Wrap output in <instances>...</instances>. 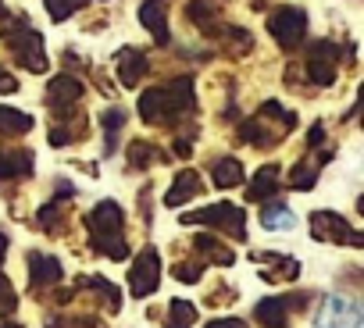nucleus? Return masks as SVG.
Instances as JSON below:
<instances>
[{
    "instance_id": "obj_1",
    "label": "nucleus",
    "mask_w": 364,
    "mask_h": 328,
    "mask_svg": "<svg viewBox=\"0 0 364 328\" xmlns=\"http://www.w3.org/2000/svg\"><path fill=\"white\" fill-rule=\"evenodd\" d=\"M193 107V75H178V79H168L164 86H154L139 97V114L154 125H164V121H175Z\"/></svg>"
},
{
    "instance_id": "obj_2",
    "label": "nucleus",
    "mask_w": 364,
    "mask_h": 328,
    "mask_svg": "<svg viewBox=\"0 0 364 328\" xmlns=\"http://www.w3.org/2000/svg\"><path fill=\"white\" fill-rule=\"evenodd\" d=\"M4 43L11 47V54L22 61V68L29 72H47V58H43V36L26 22V15L15 26H4Z\"/></svg>"
},
{
    "instance_id": "obj_3",
    "label": "nucleus",
    "mask_w": 364,
    "mask_h": 328,
    "mask_svg": "<svg viewBox=\"0 0 364 328\" xmlns=\"http://www.w3.org/2000/svg\"><path fill=\"white\" fill-rule=\"evenodd\" d=\"M268 33L275 36V43L282 50H296L304 43V36H307V11H300L293 4L275 8L272 18H268Z\"/></svg>"
},
{
    "instance_id": "obj_4",
    "label": "nucleus",
    "mask_w": 364,
    "mask_h": 328,
    "mask_svg": "<svg viewBox=\"0 0 364 328\" xmlns=\"http://www.w3.org/2000/svg\"><path fill=\"white\" fill-rule=\"evenodd\" d=\"M314 328H360V307L343 296H332V300H325Z\"/></svg>"
},
{
    "instance_id": "obj_5",
    "label": "nucleus",
    "mask_w": 364,
    "mask_h": 328,
    "mask_svg": "<svg viewBox=\"0 0 364 328\" xmlns=\"http://www.w3.org/2000/svg\"><path fill=\"white\" fill-rule=\"evenodd\" d=\"M79 97H82V82L75 75H54L50 86H47V107H54L58 114L75 111L79 107Z\"/></svg>"
},
{
    "instance_id": "obj_6",
    "label": "nucleus",
    "mask_w": 364,
    "mask_h": 328,
    "mask_svg": "<svg viewBox=\"0 0 364 328\" xmlns=\"http://www.w3.org/2000/svg\"><path fill=\"white\" fill-rule=\"evenodd\" d=\"M336 47L332 43H318V47H311V54H307V75L318 82V86H328L332 79H336Z\"/></svg>"
},
{
    "instance_id": "obj_7",
    "label": "nucleus",
    "mask_w": 364,
    "mask_h": 328,
    "mask_svg": "<svg viewBox=\"0 0 364 328\" xmlns=\"http://www.w3.org/2000/svg\"><path fill=\"white\" fill-rule=\"evenodd\" d=\"M114 65H118L122 86H136V82H139V79H143V75L150 72V65H146V54H139V50H132V47L118 50Z\"/></svg>"
},
{
    "instance_id": "obj_8",
    "label": "nucleus",
    "mask_w": 364,
    "mask_h": 328,
    "mask_svg": "<svg viewBox=\"0 0 364 328\" xmlns=\"http://www.w3.org/2000/svg\"><path fill=\"white\" fill-rule=\"evenodd\" d=\"M139 22L150 29L154 43H168V18H164V0H143V8H139Z\"/></svg>"
},
{
    "instance_id": "obj_9",
    "label": "nucleus",
    "mask_w": 364,
    "mask_h": 328,
    "mask_svg": "<svg viewBox=\"0 0 364 328\" xmlns=\"http://www.w3.org/2000/svg\"><path fill=\"white\" fill-rule=\"evenodd\" d=\"M157 257L154 253H143L139 261H136V268H132V293L136 296H143V293H150L154 285H157Z\"/></svg>"
},
{
    "instance_id": "obj_10",
    "label": "nucleus",
    "mask_w": 364,
    "mask_h": 328,
    "mask_svg": "<svg viewBox=\"0 0 364 328\" xmlns=\"http://www.w3.org/2000/svg\"><path fill=\"white\" fill-rule=\"evenodd\" d=\"M200 193V175L197 172H182L178 179H175V186H171V193L164 197V204H182V200H190V197H197Z\"/></svg>"
},
{
    "instance_id": "obj_11",
    "label": "nucleus",
    "mask_w": 364,
    "mask_h": 328,
    "mask_svg": "<svg viewBox=\"0 0 364 328\" xmlns=\"http://www.w3.org/2000/svg\"><path fill=\"white\" fill-rule=\"evenodd\" d=\"M33 153L29 150H11V153H0V179H8V175H26L33 168Z\"/></svg>"
},
{
    "instance_id": "obj_12",
    "label": "nucleus",
    "mask_w": 364,
    "mask_h": 328,
    "mask_svg": "<svg viewBox=\"0 0 364 328\" xmlns=\"http://www.w3.org/2000/svg\"><path fill=\"white\" fill-rule=\"evenodd\" d=\"M215 182H218L222 190H229V186L243 182V164H240L236 157H222V160L215 164Z\"/></svg>"
},
{
    "instance_id": "obj_13",
    "label": "nucleus",
    "mask_w": 364,
    "mask_h": 328,
    "mask_svg": "<svg viewBox=\"0 0 364 328\" xmlns=\"http://www.w3.org/2000/svg\"><path fill=\"white\" fill-rule=\"evenodd\" d=\"M26 129H33V118L29 114H22L15 107H0V136H18Z\"/></svg>"
},
{
    "instance_id": "obj_14",
    "label": "nucleus",
    "mask_w": 364,
    "mask_h": 328,
    "mask_svg": "<svg viewBox=\"0 0 364 328\" xmlns=\"http://www.w3.org/2000/svg\"><path fill=\"white\" fill-rule=\"evenodd\" d=\"M275 182H279V168H275V164H268V168L257 172V179H254V186H250V197H254V200L268 197V193L275 190Z\"/></svg>"
},
{
    "instance_id": "obj_15",
    "label": "nucleus",
    "mask_w": 364,
    "mask_h": 328,
    "mask_svg": "<svg viewBox=\"0 0 364 328\" xmlns=\"http://www.w3.org/2000/svg\"><path fill=\"white\" fill-rule=\"evenodd\" d=\"M43 4H47L54 22H65V18H72V11H79L82 4H90V0H43Z\"/></svg>"
},
{
    "instance_id": "obj_16",
    "label": "nucleus",
    "mask_w": 364,
    "mask_h": 328,
    "mask_svg": "<svg viewBox=\"0 0 364 328\" xmlns=\"http://www.w3.org/2000/svg\"><path fill=\"white\" fill-rule=\"evenodd\" d=\"M296 222H293V214L282 207V204H272V207H264V229H293Z\"/></svg>"
},
{
    "instance_id": "obj_17",
    "label": "nucleus",
    "mask_w": 364,
    "mask_h": 328,
    "mask_svg": "<svg viewBox=\"0 0 364 328\" xmlns=\"http://www.w3.org/2000/svg\"><path fill=\"white\" fill-rule=\"evenodd\" d=\"M186 321H193V307L175 300V307H171V328H186Z\"/></svg>"
},
{
    "instance_id": "obj_18",
    "label": "nucleus",
    "mask_w": 364,
    "mask_h": 328,
    "mask_svg": "<svg viewBox=\"0 0 364 328\" xmlns=\"http://www.w3.org/2000/svg\"><path fill=\"white\" fill-rule=\"evenodd\" d=\"M129 153H132V160H136V164H150V157H157V150H154L150 143H132V150H129Z\"/></svg>"
},
{
    "instance_id": "obj_19",
    "label": "nucleus",
    "mask_w": 364,
    "mask_h": 328,
    "mask_svg": "<svg viewBox=\"0 0 364 328\" xmlns=\"http://www.w3.org/2000/svg\"><path fill=\"white\" fill-rule=\"evenodd\" d=\"M122 121H125V111H118V107H111V111H104V129L114 136L118 129H122Z\"/></svg>"
},
{
    "instance_id": "obj_20",
    "label": "nucleus",
    "mask_w": 364,
    "mask_h": 328,
    "mask_svg": "<svg viewBox=\"0 0 364 328\" xmlns=\"http://www.w3.org/2000/svg\"><path fill=\"white\" fill-rule=\"evenodd\" d=\"M18 89V79H11L4 68H0V93H15Z\"/></svg>"
},
{
    "instance_id": "obj_21",
    "label": "nucleus",
    "mask_w": 364,
    "mask_h": 328,
    "mask_svg": "<svg viewBox=\"0 0 364 328\" xmlns=\"http://www.w3.org/2000/svg\"><path fill=\"white\" fill-rule=\"evenodd\" d=\"M211 328H243V324H240V321H215Z\"/></svg>"
},
{
    "instance_id": "obj_22",
    "label": "nucleus",
    "mask_w": 364,
    "mask_h": 328,
    "mask_svg": "<svg viewBox=\"0 0 364 328\" xmlns=\"http://www.w3.org/2000/svg\"><path fill=\"white\" fill-rule=\"evenodd\" d=\"M254 4H264V0H254Z\"/></svg>"
}]
</instances>
